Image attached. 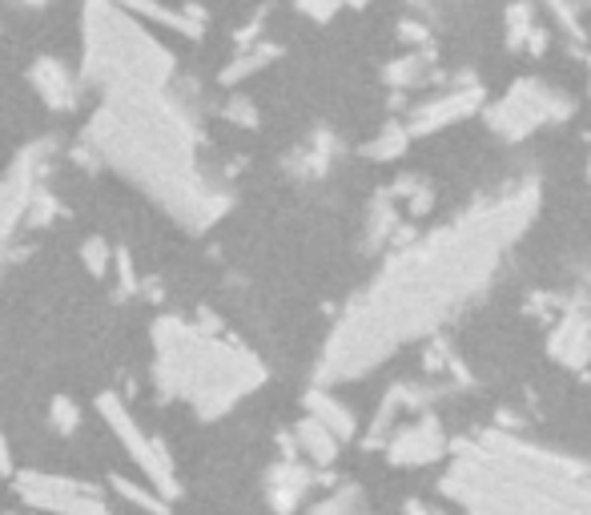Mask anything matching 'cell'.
I'll return each instance as SVG.
<instances>
[{
  "mask_svg": "<svg viewBox=\"0 0 591 515\" xmlns=\"http://www.w3.org/2000/svg\"><path fill=\"white\" fill-rule=\"evenodd\" d=\"M539 206V189L519 186L398 250L371 286L350 298L318 359V386L350 383L383 366L398 347L435 335L463 306L488 294Z\"/></svg>",
  "mask_w": 591,
  "mask_h": 515,
  "instance_id": "6da1fadb",
  "label": "cell"
},
{
  "mask_svg": "<svg viewBox=\"0 0 591 515\" xmlns=\"http://www.w3.org/2000/svg\"><path fill=\"white\" fill-rule=\"evenodd\" d=\"M85 145L94 150V162H109L138 182L186 230H209L230 206V194L201 174L197 125L186 101L169 89L105 97L85 129Z\"/></svg>",
  "mask_w": 591,
  "mask_h": 515,
  "instance_id": "7a4b0ae2",
  "label": "cell"
},
{
  "mask_svg": "<svg viewBox=\"0 0 591 515\" xmlns=\"http://www.w3.org/2000/svg\"><path fill=\"white\" fill-rule=\"evenodd\" d=\"M447 456L442 495L463 515H591V468L563 451L479 431Z\"/></svg>",
  "mask_w": 591,
  "mask_h": 515,
  "instance_id": "3957f363",
  "label": "cell"
},
{
  "mask_svg": "<svg viewBox=\"0 0 591 515\" xmlns=\"http://www.w3.org/2000/svg\"><path fill=\"white\" fill-rule=\"evenodd\" d=\"M153 379L162 398H177L197 419H221L266 383V366L242 342L226 339L218 322H153Z\"/></svg>",
  "mask_w": 591,
  "mask_h": 515,
  "instance_id": "277c9868",
  "label": "cell"
},
{
  "mask_svg": "<svg viewBox=\"0 0 591 515\" xmlns=\"http://www.w3.org/2000/svg\"><path fill=\"white\" fill-rule=\"evenodd\" d=\"M85 33V65L81 77L89 89L113 94H162L174 81V53L157 45L145 24L121 12L113 0H89L81 17Z\"/></svg>",
  "mask_w": 591,
  "mask_h": 515,
  "instance_id": "5b68a950",
  "label": "cell"
},
{
  "mask_svg": "<svg viewBox=\"0 0 591 515\" xmlns=\"http://www.w3.org/2000/svg\"><path fill=\"white\" fill-rule=\"evenodd\" d=\"M97 410H101V419L109 423V431L121 439L129 459L145 471V480H150V487L157 492V500H177L182 487H177V471H174V459H169V447H165L162 439H153V435L129 415L125 403L117 395L97 398Z\"/></svg>",
  "mask_w": 591,
  "mask_h": 515,
  "instance_id": "8992f818",
  "label": "cell"
},
{
  "mask_svg": "<svg viewBox=\"0 0 591 515\" xmlns=\"http://www.w3.org/2000/svg\"><path fill=\"white\" fill-rule=\"evenodd\" d=\"M568 113H571V101L563 94L547 89L544 81H519L503 97V106L491 109V125H495L499 138L519 141V138H527L532 129L563 121Z\"/></svg>",
  "mask_w": 591,
  "mask_h": 515,
  "instance_id": "52a82bcc",
  "label": "cell"
},
{
  "mask_svg": "<svg viewBox=\"0 0 591 515\" xmlns=\"http://www.w3.org/2000/svg\"><path fill=\"white\" fill-rule=\"evenodd\" d=\"M12 487L24 504L45 515H113L101 492H94L81 480H65V475H48V471H17Z\"/></svg>",
  "mask_w": 591,
  "mask_h": 515,
  "instance_id": "ba28073f",
  "label": "cell"
},
{
  "mask_svg": "<svg viewBox=\"0 0 591 515\" xmlns=\"http://www.w3.org/2000/svg\"><path fill=\"white\" fill-rule=\"evenodd\" d=\"M41 157H45V145H33L17 157L9 174L0 177V258H4V246H9L12 230L24 222V213L33 206L36 189H41Z\"/></svg>",
  "mask_w": 591,
  "mask_h": 515,
  "instance_id": "9c48e42d",
  "label": "cell"
},
{
  "mask_svg": "<svg viewBox=\"0 0 591 515\" xmlns=\"http://www.w3.org/2000/svg\"><path fill=\"white\" fill-rule=\"evenodd\" d=\"M451 447H447V435H442L439 419L435 415H418L415 423H406L386 439V459L394 468H427V463H439Z\"/></svg>",
  "mask_w": 591,
  "mask_h": 515,
  "instance_id": "30bf717a",
  "label": "cell"
},
{
  "mask_svg": "<svg viewBox=\"0 0 591 515\" xmlns=\"http://www.w3.org/2000/svg\"><path fill=\"white\" fill-rule=\"evenodd\" d=\"M29 85H33L36 97H41L48 109H57V113L77 109V97H81V85H77L73 69L57 57H36L33 65H29Z\"/></svg>",
  "mask_w": 591,
  "mask_h": 515,
  "instance_id": "8fae6325",
  "label": "cell"
},
{
  "mask_svg": "<svg viewBox=\"0 0 591 515\" xmlns=\"http://www.w3.org/2000/svg\"><path fill=\"white\" fill-rule=\"evenodd\" d=\"M551 354L556 363L571 366V371H583L591 363V315L588 310H568L559 318V327L551 330Z\"/></svg>",
  "mask_w": 591,
  "mask_h": 515,
  "instance_id": "7c38bea8",
  "label": "cell"
},
{
  "mask_svg": "<svg viewBox=\"0 0 591 515\" xmlns=\"http://www.w3.org/2000/svg\"><path fill=\"white\" fill-rule=\"evenodd\" d=\"M310 468H302L298 459H282L266 475V500L278 515H291L302 507V500L310 495Z\"/></svg>",
  "mask_w": 591,
  "mask_h": 515,
  "instance_id": "4fadbf2b",
  "label": "cell"
},
{
  "mask_svg": "<svg viewBox=\"0 0 591 515\" xmlns=\"http://www.w3.org/2000/svg\"><path fill=\"white\" fill-rule=\"evenodd\" d=\"M306 415H310L314 423H322V427L335 435L338 443L354 439V431H359V419H354V410H350L338 395L322 391V386H310V391H306Z\"/></svg>",
  "mask_w": 591,
  "mask_h": 515,
  "instance_id": "5bb4252c",
  "label": "cell"
},
{
  "mask_svg": "<svg viewBox=\"0 0 591 515\" xmlns=\"http://www.w3.org/2000/svg\"><path fill=\"white\" fill-rule=\"evenodd\" d=\"M475 106H479L475 89H463V94H447V97H439V101H427V106H418L415 113H411V129H415V133H430V129H442V125H451V121L467 118V113H471Z\"/></svg>",
  "mask_w": 591,
  "mask_h": 515,
  "instance_id": "9a60e30c",
  "label": "cell"
},
{
  "mask_svg": "<svg viewBox=\"0 0 591 515\" xmlns=\"http://www.w3.org/2000/svg\"><path fill=\"white\" fill-rule=\"evenodd\" d=\"M113 4L121 12H129V17H150V21L165 24L169 33H182V36H201V29H206L186 9H169V4H157V0H113Z\"/></svg>",
  "mask_w": 591,
  "mask_h": 515,
  "instance_id": "2e32d148",
  "label": "cell"
},
{
  "mask_svg": "<svg viewBox=\"0 0 591 515\" xmlns=\"http://www.w3.org/2000/svg\"><path fill=\"white\" fill-rule=\"evenodd\" d=\"M294 443H298V451L306 459H310V463H318V468H326V463H335L338 459V439L330 431H326L322 423H314L310 415H306V419L298 423V427H294Z\"/></svg>",
  "mask_w": 591,
  "mask_h": 515,
  "instance_id": "e0dca14e",
  "label": "cell"
},
{
  "mask_svg": "<svg viewBox=\"0 0 591 515\" xmlns=\"http://www.w3.org/2000/svg\"><path fill=\"white\" fill-rule=\"evenodd\" d=\"M278 53H282L278 45H258V48H250V53H242V57L233 61V65H226V69H221L218 81H221V85L245 81V77H254L258 69H266V65H270L274 57H278Z\"/></svg>",
  "mask_w": 591,
  "mask_h": 515,
  "instance_id": "ac0fdd59",
  "label": "cell"
},
{
  "mask_svg": "<svg viewBox=\"0 0 591 515\" xmlns=\"http://www.w3.org/2000/svg\"><path fill=\"white\" fill-rule=\"evenodd\" d=\"M403 150H406V129L403 125H386L383 133H379V141H371V145H366V153H371V157H379V162H386V157H398Z\"/></svg>",
  "mask_w": 591,
  "mask_h": 515,
  "instance_id": "d6986e66",
  "label": "cell"
},
{
  "mask_svg": "<svg viewBox=\"0 0 591 515\" xmlns=\"http://www.w3.org/2000/svg\"><path fill=\"white\" fill-rule=\"evenodd\" d=\"M81 258H85V270H89V274H97V278H101L105 270L113 266V246H109L105 238H85Z\"/></svg>",
  "mask_w": 591,
  "mask_h": 515,
  "instance_id": "ffe728a7",
  "label": "cell"
},
{
  "mask_svg": "<svg viewBox=\"0 0 591 515\" xmlns=\"http://www.w3.org/2000/svg\"><path fill=\"white\" fill-rule=\"evenodd\" d=\"M314 515H362V495L354 492V487H342V492H335L326 504L314 507Z\"/></svg>",
  "mask_w": 591,
  "mask_h": 515,
  "instance_id": "44dd1931",
  "label": "cell"
},
{
  "mask_svg": "<svg viewBox=\"0 0 591 515\" xmlns=\"http://www.w3.org/2000/svg\"><path fill=\"white\" fill-rule=\"evenodd\" d=\"M221 118L230 121V125H242V129H254L258 125V109L250 97H230L226 106H221Z\"/></svg>",
  "mask_w": 591,
  "mask_h": 515,
  "instance_id": "7402d4cb",
  "label": "cell"
},
{
  "mask_svg": "<svg viewBox=\"0 0 591 515\" xmlns=\"http://www.w3.org/2000/svg\"><path fill=\"white\" fill-rule=\"evenodd\" d=\"M53 427H57V431H77V403L53 398Z\"/></svg>",
  "mask_w": 591,
  "mask_h": 515,
  "instance_id": "603a6c76",
  "label": "cell"
},
{
  "mask_svg": "<svg viewBox=\"0 0 591 515\" xmlns=\"http://www.w3.org/2000/svg\"><path fill=\"white\" fill-rule=\"evenodd\" d=\"M406 515H435V512H430L423 500H411V504H406Z\"/></svg>",
  "mask_w": 591,
  "mask_h": 515,
  "instance_id": "cb8c5ba5",
  "label": "cell"
},
{
  "mask_svg": "<svg viewBox=\"0 0 591 515\" xmlns=\"http://www.w3.org/2000/svg\"><path fill=\"white\" fill-rule=\"evenodd\" d=\"M0 471H12V463H9V443L0 439Z\"/></svg>",
  "mask_w": 591,
  "mask_h": 515,
  "instance_id": "d4e9b609",
  "label": "cell"
},
{
  "mask_svg": "<svg viewBox=\"0 0 591 515\" xmlns=\"http://www.w3.org/2000/svg\"><path fill=\"white\" fill-rule=\"evenodd\" d=\"M21 4H29V9H41V4H48V0H21Z\"/></svg>",
  "mask_w": 591,
  "mask_h": 515,
  "instance_id": "484cf974",
  "label": "cell"
},
{
  "mask_svg": "<svg viewBox=\"0 0 591 515\" xmlns=\"http://www.w3.org/2000/svg\"><path fill=\"white\" fill-rule=\"evenodd\" d=\"M338 4H366V0H335V9Z\"/></svg>",
  "mask_w": 591,
  "mask_h": 515,
  "instance_id": "4316f807",
  "label": "cell"
}]
</instances>
